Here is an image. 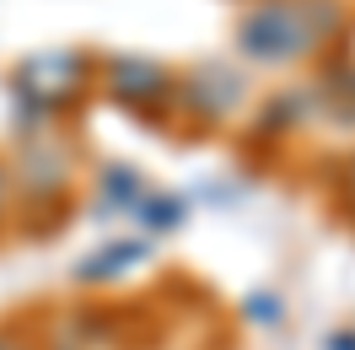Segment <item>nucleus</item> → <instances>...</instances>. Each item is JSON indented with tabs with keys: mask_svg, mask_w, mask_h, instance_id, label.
Segmentation results:
<instances>
[{
	"mask_svg": "<svg viewBox=\"0 0 355 350\" xmlns=\"http://www.w3.org/2000/svg\"><path fill=\"white\" fill-rule=\"evenodd\" d=\"M103 194L113 199V205H140V194H146V183H140V173H130V167H108V178H103Z\"/></svg>",
	"mask_w": 355,
	"mask_h": 350,
	"instance_id": "nucleus-7",
	"label": "nucleus"
},
{
	"mask_svg": "<svg viewBox=\"0 0 355 350\" xmlns=\"http://www.w3.org/2000/svg\"><path fill=\"white\" fill-rule=\"evenodd\" d=\"M87 76H92L87 54H76V49H44V54H33V60L17 65L11 87H17V97H22L27 108L65 113L87 97Z\"/></svg>",
	"mask_w": 355,
	"mask_h": 350,
	"instance_id": "nucleus-2",
	"label": "nucleus"
},
{
	"mask_svg": "<svg viewBox=\"0 0 355 350\" xmlns=\"http://www.w3.org/2000/svg\"><path fill=\"white\" fill-rule=\"evenodd\" d=\"M253 318H264V324H275V318H280V302H275V297H253Z\"/></svg>",
	"mask_w": 355,
	"mask_h": 350,
	"instance_id": "nucleus-8",
	"label": "nucleus"
},
{
	"mask_svg": "<svg viewBox=\"0 0 355 350\" xmlns=\"http://www.w3.org/2000/svg\"><path fill=\"white\" fill-rule=\"evenodd\" d=\"M108 92L135 113H156V108H167V103H178L173 70L156 65V60H135V54H124V60L108 65Z\"/></svg>",
	"mask_w": 355,
	"mask_h": 350,
	"instance_id": "nucleus-3",
	"label": "nucleus"
},
{
	"mask_svg": "<svg viewBox=\"0 0 355 350\" xmlns=\"http://www.w3.org/2000/svg\"><path fill=\"white\" fill-rule=\"evenodd\" d=\"M140 221L151 226V232H173L178 221H183V199H173V194H140Z\"/></svg>",
	"mask_w": 355,
	"mask_h": 350,
	"instance_id": "nucleus-6",
	"label": "nucleus"
},
{
	"mask_svg": "<svg viewBox=\"0 0 355 350\" xmlns=\"http://www.w3.org/2000/svg\"><path fill=\"white\" fill-rule=\"evenodd\" d=\"M329 350H355V334H334V340H329Z\"/></svg>",
	"mask_w": 355,
	"mask_h": 350,
	"instance_id": "nucleus-9",
	"label": "nucleus"
},
{
	"mask_svg": "<svg viewBox=\"0 0 355 350\" xmlns=\"http://www.w3.org/2000/svg\"><path fill=\"white\" fill-rule=\"evenodd\" d=\"M0 199H6V167H0Z\"/></svg>",
	"mask_w": 355,
	"mask_h": 350,
	"instance_id": "nucleus-10",
	"label": "nucleus"
},
{
	"mask_svg": "<svg viewBox=\"0 0 355 350\" xmlns=\"http://www.w3.org/2000/svg\"><path fill=\"white\" fill-rule=\"evenodd\" d=\"M140 259H146V248H140V242H113V248H103L97 259L81 264V281H113V275H124V269L140 264Z\"/></svg>",
	"mask_w": 355,
	"mask_h": 350,
	"instance_id": "nucleus-5",
	"label": "nucleus"
},
{
	"mask_svg": "<svg viewBox=\"0 0 355 350\" xmlns=\"http://www.w3.org/2000/svg\"><path fill=\"white\" fill-rule=\"evenodd\" d=\"M334 27H339L334 0H259L237 27V49L259 65H291L329 44Z\"/></svg>",
	"mask_w": 355,
	"mask_h": 350,
	"instance_id": "nucleus-1",
	"label": "nucleus"
},
{
	"mask_svg": "<svg viewBox=\"0 0 355 350\" xmlns=\"http://www.w3.org/2000/svg\"><path fill=\"white\" fill-rule=\"evenodd\" d=\"M178 103L194 113V119L216 124V119H226V113L243 103V76L226 70V65H200L194 76L178 81Z\"/></svg>",
	"mask_w": 355,
	"mask_h": 350,
	"instance_id": "nucleus-4",
	"label": "nucleus"
}]
</instances>
